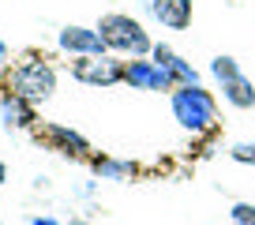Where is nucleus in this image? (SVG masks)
I'll use <instances>...</instances> for the list:
<instances>
[{
  "mask_svg": "<svg viewBox=\"0 0 255 225\" xmlns=\"http://www.w3.org/2000/svg\"><path fill=\"white\" fill-rule=\"evenodd\" d=\"M98 30H102L109 53H117V56H150V49H154L146 26L139 23V19L124 15V11H109V15H102V19H98Z\"/></svg>",
  "mask_w": 255,
  "mask_h": 225,
  "instance_id": "7ed1b4c3",
  "label": "nucleus"
},
{
  "mask_svg": "<svg viewBox=\"0 0 255 225\" xmlns=\"http://www.w3.org/2000/svg\"><path fill=\"white\" fill-rule=\"evenodd\" d=\"M72 225H87V222H72Z\"/></svg>",
  "mask_w": 255,
  "mask_h": 225,
  "instance_id": "6ab92c4d",
  "label": "nucleus"
},
{
  "mask_svg": "<svg viewBox=\"0 0 255 225\" xmlns=\"http://www.w3.org/2000/svg\"><path fill=\"white\" fill-rule=\"evenodd\" d=\"M8 68H11V49L0 41V75H8Z\"/></svg>",
  "mask_w": 255,
  "mask_h": 225,
  "instance_id": "dca6fc26",
  "label": "nucleus"
},
{
  "mask_svg": "<svg viewBox=\"0 0 255 225\" xmlns=\"http://www.w3.org/2000/svg\"><path fill=\"white\" fill-rule=\"evenodd\" d=\"M4 180H8V165H4V161H0V184H4Z\"/></svg>",
  "mask_w": 255,
  "mask_h": 225,
  "instance_id": "a211bd4d",
  "label": "nucleus"
},
{
  "mask_svg": "<svg viewBox=\"0 0 255 225\" xmlns=\"http://www.w3.org/2000/svg\"><path fill=\"white\" fill-rule=\"evenodd\" d=\"M169 105H173V116L188 135H210L218 128V102L203 83L195 87H176L169 94Z\"/></svg>",
  "mask_w": 255,
  "mask_h": 225,
  "instance_id": "f257e3e1",
  "label": "nucleus"
},
{
  "mask_svg": "<svg viewBox=\"0 0 255 225\" xmlns=\"http://www.w3.org/2000/svg\"><path fill=\"white\" fill-rule=\"evenodd\" d=\"M210 75H214L218 79V87H222V83H229V79H237L240 75V60L237 56H214V60H210Z\"/></svg>",
  "mask_w": 255,
  "mask_h": 225,
  "instance_id": "ddd939ff",
  "label": "nucleus"
},
{
  "mask_svg": "<svg viewBox=\"0 0 255 225\" xmlns=\"http://www.w3.org/2000/svg\"><path fill=\"white\" fill-rule=\"evenodd\" d=\"M124 83L131 90H158V94H173L176 83L154 56H128L124 60Z\"/></svg>",
  "mask_w": 255,
  "mask_h": 225,
  "instance_id": "39448f33",
  "label": "nucleus"
},
{
  "mask_svg": "<svg viewBox=\"0 0 255 225\" xmlns=\"http://www.w3.org/2000/svg\"><path fill=\"white\" fill-rule=\"evenodd\" d=\"M30 225H68V222H60V218H49V214H38V218H30Z\"/></svg>",
  "mask_w": 255,
  "mask_h": 225,
  "instance_id": "f3484780",
  "label": "nucleus"
},
{
  "mask_svg": "<svg viewBox=\"0 0 255 225\" xmlns=\"http://www.w3.org/2000/svg\"><path fill=\"white\" fill-rule=\"evenodd\" d=\"M229 158L240 161V165H255V139H240V143H233Z\"/></svg>",
  "mask_w": 255,
  "mask_h": 225,
  "instance_id": "4468645a",
  "label": "nucleus"
},
{
  "mask_svg": "<svg viewBox=\"0 0 255 225\" xmlns=\"http://www.w3.org/2000/svg\"><path fill=\"white\" fill-rule=\"evenodd\" d=\"M150 11L161 26L169 30H188L191 26V0H150Z\"/></svg>",
  "mask_w": 255,
  "mask_h": 225,
  "instance_id": "9d476101",
  "label": "nucleus"
},
{
  "mask_svg": "<svg viewBox=\"0 0 255 225\" xmlns=\"http://www.w3.org/2000/svg\"><path fill=\"white\" fill-rule=\"evenodd\" d=\"M0 120H4V128H8V131L34 128V124H38V105H30L26 98L4 90V98H0Z\"/></svg>",
  "mask_w": 255,
  "mask_h": 225,
  "instance_id": "6e6552de",
  "label": "nucleus"
},
{
  "mask_svg": "<svg viewBox=\"0 0 255 225\" xmlns=\"http://www.w3.org/2000/svg\"><path fill=\"white\" fill-rule=\"evenodd\" d=\"M56 45L68 56H102V53H109L102 30H98V26H79V23L64 26V30L56 34Z\"/></svg>",
  "mask_w": 255,
  "mask_h": 225,
  "instance_id": "0eeeda50",
  "label": "nucleus"
},
{
  "mask_svg": "<svg viewBox=\"0 0 255 225\" xmlns=\"http://www.w3.org/2000/svg\"><path fill=\"white\" fill-rule=\"evenodd\" d=\"M150 56L158 60L161 68H165L169 75H173L176 87H195V83H199V72H195V68H191L180 53H176V49H169V45H154V49H150Z\"/></svg>",
  "mask_w": 255,
  "mask_h": 225,
  "instance_id": "1a4fd4ad",
  "label": "nucleus"
},
{
  "mask_svg": "<svg viewBox=\"0 0 255 225\" xmlns=\"http://www.w3.org/2000/svg\"><path fill=\"white\" fill-rule=\"evenodd\" d=\"M38 143H45L49 150L64 154V158H90L87 135H79L75 128H68V124H60V120L41 124V128H38Z\"/></svg>",
  "mask_w": 255,
  "mask_h": 225,
  "instance_id": "423d86ee",
  "label": "nucleus"
},
{
  "mask_svg": "<svg viewBox=\"0 0 255 225\" xmlns=\"http://www.w3.org/2000/svg\"><path fill=\"white\" fill-rule=\"evenodd\" d=\"M90 169H94L98 180H113V184H124V180L135 177V165L131 161H120V158H90Z\"/></svg>",
  "mask_w": 255,
  "mask_h": 225,
  "instance_id": "9b49d317",
  "label": "nucleus"
},
{
  "mask_svg": "<svg viewBox=\"0 0 255 225\" xmlns=\"http://www.w3.org/2000/svg\"><path fill=\"white\" fill-rule=\"evenodd\" d=\"M229 222L233 225H255V203H233L229 207Z\"/></svg>",
  "mask_w": 255,
  "mask_h": 225,
  "instance_id": "2eb2a0df",
  "label": "nucleus"
},
{
  "mask_svg": "<svg viewBox=\"0 0 255 225\" xmlns=\"http://www.w3.org/2000/svg\"><path fill=\"white\" fill-rule=\"evenodd\" d=\"M222 98L233 105V109H252V105H255V83L248 79L244 72H240L237 79L222 83Z\"/></svg>",
  "mask_w": 255,
  "mask_h": 225,
  "instance_id": "f8f14e48",
  "label": "nucleus"
},
{
  "mask_svg": "<svg viewBox=\"0 0 255 225\" xmlns=\"http://www.w3.org/2000/svg\"><path fill=\"white\" fill-rule=\"evenodd\" d=\"M8 90L19 98H26L30 105H45L49 98L56 94V68L49 64L45 56L38 53H26L23 60H15V64L8 68Z\"/></svg>",
  "mask_w": 255,
  "mask_h": 225,
  "instance_id": "f03ea898",
  "label": "nucleus"
},
{
  "mask_svg": "<svg viewBox=\"0 0 255 225\" xmlns=\"http://www.w3.org/2000/svg\"><path fill=\"white\" fill-rule=\"evenodd\" d=\"M72 79H79L83 87H117L124 83V60H117V53H102V56H75L72 60Z\"/></svg>",
  "mask_w": 255,
  "mask_h": 225,
  "instance_id": "20e7f679",
  "label": "nucleus"
}]
</instances>
